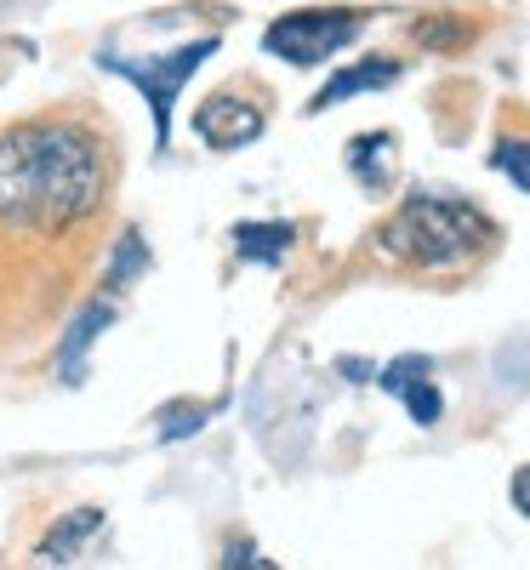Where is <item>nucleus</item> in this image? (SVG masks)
I'll use <instances>...</instances> for the list:
<instances>
[{"instance_id": "1", "label": "nucleus", "mask_w": 530, "mask_h": 570, "mask_svg": "<svg viewBox=\"0 0 530 570\" xmlns=\"http://www.w3.org/2000/svg\"><path fill=\"white\" fill-rule=\"evenodd\" d=\"M115 160L80 120H23L0 131V228L52 240L109 200Z\"/></svg>"}, {"instance_id": "2", "label": "nucleus", "mask_w": 530, "mask_h": 570, "mask_svg": "<svg viewBox=\"0 0 530 570\" xmlns=\"http://www.w3.org/2000/svg\"><path fill=\"white\" fill-rule=\"evenodd\" d=\"M497 223L468 206V200H440V195H422L405 200L389 223L376 228V252L400 263V268H422V274H457L473 268L485 252H497Z\"/></svg>"}, {"instance_id": "3", "label": "nucleus", "mask_w": 530, "mask_h": 570, "mask_svg": "<svg viewBox=\"0 0 530 570\" xmlns=\"http://www.w3.org/2000/svg\"><path fill=\"white\" fill-rule=\"evenodd\" d=\"M360 29H365V12H360V7H303V12L274 18V23L263 29V46H268L274 58L308 69V63L336 58Z\"/></svg>"}, {"instance_id": "4", "label": "nucleus", "mask_w": 530, "mask_h": 570, "mask_svg": "<svg viewBox=\"0 0 530 570\" xmlns=\"http://www.w3.org/2000/svg\"><path fill=\"white\" fill-rule=\"evenodd\" d=\"M217 40H195V46H183V52H166L160 63H143V58H104V69H115V75H126L143 98H149V109H155V131H160V142H166V126H171V104H177V91H183V80L195 75L200 63H206V52H212Z\"/></svg>"}, {"instance_id": "5", "label": "nucleus", "mask_w": 530, "mask_h": 570, "mask_svg": "<svg viewBox=\"0 0 530 570\" xmlns=\"http://www.w3.org/2000/svg\"><path fill=\"white\" fill-rule=\"evenodd\" d=\"M268 126V109L263 104H246L239 91H217V98L200 104L195 115V131L212 142V149H246V142H257Z\"/></svg>"}, {"instance_id": "6", "label": "nucleus", "mask_w": 530, "mask_h": 570, "mask_svg": "<svg viewBox=\"0 0 530 570\" xmlns=\"http://www.w3.org/2000/svg\"><path fill=\"white\" fill-rule=\"evenodd\" d=\"M98 525H104V513H98V508H75V513L63 519V525L40 542V559H46V564H69V559H75V548H80V542H91V531H98Z\"/></svg>"}, {"instance_id": "7", "label": "nucleus", "mask_w": 530, "mask_h": 570, "mask_svg": "<svg viewBox=\"0 0 530 570\" xmlns=\"http://www.w3.org/2000/svg\"><path fill=\"white\" fill-rule=\"evenodd\" d=\"M411 40L428 46V52H462V46L473 40V23H462L457 12H422L411 23Z\"/></svg>"}, {"instance_id": "8", "label": "nucleus", "mask_w": 530, "mask_h": 570, "mask_svg": "<svg viewBox=\"0 0 530 570\" xmlns=\"http://www.w3.org/2000/svg\"><path fill=\"white\" fill-rule=\"evenodd\" d=\"M400 75V63L394 58H382V63H360V69H343L336 75L320 98H314V109H331V104H343V98H354V91H371V86H389Z\"/></svg>"}, {"instance_id": "9", "label": "nucleus", "mask_w": 530, "mask_h": 570, "mask_svg": "<svg viewBox=\"0 0 530 570\" xmlns=\"http://www.w3.org/2000/svg\"><path fill=\"white\" fill-rule=\"evenodd\" d=\"M491 166L513 171V183H519V188H530V142H502V149L491 155Z\"/></svg>"}, {"instance_id": "10", "label": "nucleus", "mask_w": 530, "mask_h": 570, "mask_svg": "<svg viewBox=\"0 0 530 570\" xmlns=\"http://www.w3.org/2000/svg\"><path fill=\"white\" fill-rule=\"evenodd\" d=\"M508 497H513V508H519V513L530 519V468H519V473H513V485H508Z\"/></svg>"}]
</instances>
